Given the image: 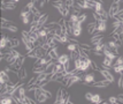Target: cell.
<instances>
[{
  "instance_id": "6da1fadb",
  "label": "cell",
  "mask_w": 123,
  "mask_h": 104,
  "mask_svg": "<svg viewBox=\"0 0 123 104\" xmlns=\"http://www.w3.org/2000/svg\"><path fill=\"white\" fill-rule=\"evenodd\" d=\"M98 22V26H97V30L94 31L93 35H98V34H101V33H105L107 30V24H106V21H97Z\"/></svg>"
},
{
  "instance_id": "7a4b0ae2",
  "label": "cell",
  "mask_w": 123,
  "mask_h": 104,
  "mask_svg": "<svg viewBox=\"0 0 123 104\" xmlns=\"http://www.w3.org/2000/svg\"><path fill=\"white\" fill-rule=\"evenodd\" d=\"M118 11H120V2H115L114 1L112 5H111V8H109V12H108L109 17H114L117 14Z\"/></svg>"
},
{
  "instance_id": "3957f363",
  "label": "cell",
  "mask_w": 123,
  "mask_h": 104,
  "mask_svg": "<svg viewBox=\"0 0 123 104\" xmlns=\"http://www.w3.org/2000/svg\"><path fill=\"white\" fill-rule=\"evenodd\" d=\"M99 72H100V74L102 76L105 77L106 80H108L109 82H114V75L111 73V71L105 69V68H99Z\"/></svg>"
},
{
  "instance_id": "277c9868",
  "label": "cell",
  "mask_w": 123,
  "mask_h": 104,
  "mask_svg": "<svg viewBox=\"0 0 123 104\" xmlns=\"http://www.w3.org/2000/svg\"><path fill=\"white\" fill-rule=\"evenodd\" d=\"M109 81L108 80H101V81H98V82H92V83H87V86H91V87H97V88H105L109 86Z\"/></svg>"
},
{
  "instance_id": "5b68a950",
  "label": "cell",
  "mask_w": 123,
  "mask_h": 104,
  "mask_svg": "<svg viewBox=\"0 0 123 104\" xmlns=\"http://www.w3.org/2000/svg\"><path fill=\"white\" fill-rule=\"evenodd\" d=\"M11 81V75L7 74V71H1L0 72V84Z\"/></svg>"
},
{
  "instance_id": "8992f818",
  "label": "cell",
  "mask_w": 123,
  "mask_h": 104,
  "mask_svg": "<svg viewBox=\"0 0 123 104\" xmlns=\"http://www.w3.org/2000/svg\"><path fill=\"white\" fill-rule=\"evenodd\" d=\"M47 55L53 59V60H56L58 61V58H59V55H58V48L56 46H53V48H51L49 51L47 52Z\"/></svg>"
},
{
  "instance_id": "52a82bcc",
  "label": "cell",
  "mask_w": 123,
  "mask_h": 104,
  "mask_svg": "<svg viewBox=\"0 0 123 104\" xmlns=\"http://www.w3.org/2000/svg\"><path fill=\"white\" fill-rule=\"evenodd\" d=\"M22 42H23V44L25 45V48H27L28 51H31V50H33L36 48V46H35V43H32L30 39L25 38V37H23V36H22Z\"/></svg>"
},
{
  "instance_id": "ba28073f",
  "label": "cell",
  "mask_w": 123,
  "mask_h": 104,
  "mask_svg": "<svg viewBox=\"0 0 123 104\" xmlns=\"http://www.w3.org/2000/svg\"><path fill=\"white\" fill-rule=\"evenodd\" d=\"M16 8V2H11V1H5L2 2V9L7 11V9H15Z\"/></svg>"
},
{
  "instance_id": "9c48e42d",
  "label": "cell",
  "mask_w": 123,
  "mask_h": 104,
  "mask_svg": "<svg viewBox=\"0 0 123 104\" xmlns=\"http://www.w3.org/2000/svg\"><path fill=\"white\" fill-rule=\"evenodd\" d=\"M102 39H104V36L101 34H98V35H93V37H91V43L93 45H97V44L101 43Z\"/></svg>"
},
{
  "instance_id": "30bf717a",
  "label": "cell",
  "mask_w": 123,
  "mask_h": 104,
  "mask_svg": "<svg viewBox=\"0 0 123 104\" xmlns=\"http://www.w3.org/2000/svg\"><path fill=\"white\" fill-rule=\"evenodd\" d=\"M97 26H98V22L94 21V22H91V23H89V26H87V33L93 35L94 31L97 30Z\"/></svg>"
},
{
  "instance_id": "8fae6325",
  "label": "cell",
  "mask_w": 123,
  "mask_h": 104,
  "mask_svg": "<svg viewBox=\"0 0 123 104\" xmlns=\"http://www.w3.org/2000/svg\"><path fill=\"white\" fill-rule=\"evenodd\" d=\"M20 45V39L17 38H9L8 37V48L12 49V48H16V46H18Z\"/></svg>"
},
{
  "instance_id": "7c38bea8",
  "label": "cell",
  "mask_w": 123,
  "mask_h": 104,
  "mask_svg": "<svg viewBox=\"0 0 123 104\" xmlns=\"http://www.w3.org/2000/svg\"><path fill=\"white\" fill-rule=\"evenodd\" d=\"M33 6H35V1H30L29 4H27V5H25V7L22 9L21 15L25 14V13H29V12H31V9H32V7H33Z\"/></svg>"
},
{
  "instance_id": "4fadbf2b",
  "label": "cell",
  "mask_w": 123,
  "mask_h": 104,
  "mask_svg": "<svg viewBox=\"0 0 123 104\" xmlns=\"http://www.w3.org/2000/svg\"><path fill=\"white\" fill-rule=\"evenodd\" d=\"M46 67H47V65L35 66L33 69H32V72H33V73H37V74H40V73H44V72L46 71Z\"/></svg>"
},
{
  "instance_id": "5bb4252c",
  "label": "cell",
  "mask_w": 123,
  "mask_h": 104,
  "mask_svg": "<svg viewBox=\"0 0 123 104\" xmlns=\"http://www.w3.org/2000/svg\"><path fill=\"white\" fill-rule=\"evenodd\" d=\"M0 48L4 50L6 48H8V36H5V35H2V37H1V41H0Z\"/></svg>"
},
{
  "instance_id": "9a60e30c",
  "label": "cell",
  "mask_w": 123,
  "mask_h": 104,
  "mask_svg": "<svg viewBox=\"0 0 123 104\" xmlns=\"http://www.w3.org/2000/svg\"><path fill=\"white\" fill-rule=\"evenodd\" d=\"M58 11L60 12V14H61L62 16L66 17L67 15H68V14H69V11H70V9H69V7H68L67 5H64V6H62V7H60Z\"/></svg>"
},
{
  "instance_id": "2e32d148",
  "label": "cell",
  "mask_w": 123,
  "mask_h": 104,
  "mask_svg": "<svg viewBox=\"0 0 123 104\" xmlns=\"http://www.w3.org/2000/svg\"><path fill=\"white\" fill-rule=\"evenodd\" d=\"M62 71H64L63 64H61V62H59V61H56V62H55V65H54L53 73H60V72H62Z\"/></svg>"
},
{
  "instance_id": "e0dca14e",
  "label": "cell",
  "mask_w": 123,
  "mask_h": 104,
  "mask_svg": "<svg viewBox=\"0 0 123 104\" xmlns=\"http://www.w3.org/2000/svg\"><path fill=\"white\" fill-rule=\"evenodd\" d=\"M84 81H85V83H84V84L94 82V74H93V73H90V74H86V75H84Z\"/></svg>"
},
{
  "instance_id": "ac0fdd59",
  "label": "cell",
  "mask_w": 123,
  "mask_h": 104,
  "mask_svg": "<svg viewBox=\"0 0 123 104\" xmlns=\"http://www.w3.org/2000/svg\"><path fill=\"white\" fill-rule=\"evenodd\" d=\"M17 76L20 77V80H24V79L28 76L27 69H25L24 67H21V68H20V71H18V73H17Z\"/></svg>"
},
{
  "instance_id": "d6986e66",
  "label": "cell",
  "mask_w": 123,
  "mask_h": 104,
  "mask_svg": "<svg viewBox=\"0 0 123 104\" xmlns=\"http://www.w3.org/2000/svg\"><path fill=\"white\" fill-rule=\"evenodd\" d=\"M97 13H98V14H100L102 21H107L108 19H109V14H108V12H106L104 8H102V9H100L99 12H97Z\"/></svg>"
},
{
  "instance_id": "ffe728a7",
  "label": "cell",
  "mask_w": 123,
  "mask_h": 104,
  "mask_svg": "<svg viewBox=\"0 0 123 104\" xmlns=\"http://www.w3.org/2000/svg\"><path fill=\"white\" fill-rule=\"evenodd\" d=\"M62 91H63V89L62 88H59L58 89V93H56V99H55V102L54 103H60L62 102Z\"/></svg>"
},
{
  "instance_id": "44dd1931",
  "label": "cell",
  "mask_w": 123,
  "mask_h": 104,
  "mask_svg": "<svg viewBox=\"0 0 123 104\" xmlns=\"http://www.w3.org/2000/svg\"><path fill=\"white\" fill-rule=\"evenodd\" d=\"M69 59H70V57L68 55H60L59 58H58V61L64 65L66 62H68V61H69Z\"/></svg>"
},
{
  "instance_id": "7402d4cb",
  "label": "cell",
  "mask_w": 123,
  "mask_h": 104,
  "mask_svg": "<svg viewBox=\"0 0 123 104\" xmlns=\"http://www.w3.org/2000/svg\"><path fill=\"white\" fill-rule=\"evenodd\" d=\"M47 98H48V97L43 93V90H42V94L38 96L37 98H36V102H38V103H44V102H45V101H46Z\"/></svg>"
},
{
  "instance_id": "603a6c76",
  "label": "cell",
  "mask_w": 123,
  "mask_h": 104,
  "mask_svg": "<svg viewBox=\"0 0 123 104\" xmlns=\"http://www.w3.org/2000/svg\"><path fill=\"white\" fill-rule=\"evenodd\" d=\"M101 97H100V96H99V95H94V94H93V95H92V98H91V101H90V102H92V103H96V104H99V103H101Z\"/></svg>"
},
{
  "instance_id": "cb8c5ba5",
  "label": "cell",
  "mask_w": 123,
  "mask_h": 104,
  "mask_svg": "<svg viewBox=\"0 0 123 104\" xmlns=\"http://www.w3.org/2000/svg\"><path fill=\"white\" fill-rule=\"evenodd\" d=\"M64 5H66V4H64L62 0H56V1H53V2H52V6L55 7L56 9H59L60 7H62V6H64Z\"/></svg>"
},
{
  "instance_id": "d4e9b609",
  "label": "cell",
  "mask_w": 123,
  "mask_h": 104,
  "mask_svg": "<svg viewBox=\"0 0 123 104\" xmlns=\"http://www.w3.org/2000/svg\"><path fill=\"white\" fill-rule=\"evenodd\" d=\"M11 103H13V97H12L11 95L8 96V97H2L1 98V104H11Z\"/></svg>"
},
{
  "instance_id": "484cf974",
  "label": "cell",
  "mask_w": 123,
  "mask_h": 104,
  "mask_svg": "<svg viewBox=\"0 0 123 104\" xmlns=\"http://www.w3.org/2000/svg\"><path fill=\"white\" fill-rule=\"evenodd\" d=\"M80 51H78V48H77V50H75V51H71V53H70V58L73 59V60H75V59H77V58H80Z\"/></svg>"
},
{
  "instance_id": "4316f807",
  "label": "cell",
  "mask_w": 123,
  "mask_h": 104,
  "mask_svg": "<svg viewBox=\"0 0 123 104\" xmlns=\"http://www.w3.org/2000/svg\"><path fill=\"white\" fill-rule=\"evenodd\" d=\"M8 52H9L11 55H13L14 57H16L17 59H18V58H21V57H22L21 53H20V52H17L16 50H14V48H12V49H9V51H8Z\"/></svg>"
},
{
  "instance_id": "83f0119b",
  "label": "cell",
  "mask_w": 123,
  "mask_h": 104,
  "mask_svg": "<svg viewBox=\"0 0 123 104\" xmlns=\"http://www.w3.org/2000/svg\"><path fill=\"white\" fill-rule=\"evenodd\" d=\"M80 34H82V27L74 28V29H73V35H74L75 37H78Z\"/></svg>"
},
{
  "instance_id": "f1b7e54d",
  "label": "cell",
  "mask_w": 123,
  "mask_h": 104,
  "mask_svg": "<svg viewBox=\"0 0 123 104\" xmlns=\"http://www.w3.org/2000/svg\"><path fill=\"white\" fill-rule=\"evenodd\" d=\"M77 48H78V46H77V44L69 43V44H68V46H67V50L71 52V51H75V50H77Z\"/></svg>"
},
{
  "instance_id": "f546056e",
  "label": "cell",
  "mask_w": 123,
  "mask_h": 104,
  "mask_svg": "<svg viewBox=\"0 0 123 104\" xmlns=\"http://www.w3.org/2000/svg\"><path fill=\"white\" fill-rule=\"evenodd\" d=\"M108 101H109V103H112V104H117V103H121L117 96H112V97H109V99H108Z\"/></svg>"
},
{
  "instance_id": "4dcf8cb0",
  "label": "cell",
  "mask_w": 123,
  "mask_h": 104,
  "mask_svg": "<svg viewBox=\"0 0 123 104\" xmlns=\"http://www.w3.org/2000/svg\"><path fill=\"white\" fill-rule=\"evenodd\" d=\"M82 49H85V50H89V51H92L93 50V48H92L91 45H89V44H85V43H80L78 44Z\"/></svg>"
},
{
  "instance_id": "1f68e13d",
  "label": "cell",
  "mask_w": 123,
  "mask_h": 104,
  "mask_svg": "<svg viewBox=\"0 0 123 104\" xmlns=\"http://www.w3.org/2000/svg\"><path fill=\"white\" fill-rule=\"evenodd\" d=\"M92 51H104V43H99L94 45V48Z\"/></svg>"
},
{
  "instance_id": "d6a6232c",
  "label": "cell",
  "mask_w": 123,
  "mask_h": 104,
  "mask_svg": "<svg viewBox=\"0 0 123 104\" xmlns=\"http://www.w3.org/2000/svg\"><path fill=\"white\" fill-rule=\"evenodd\" d=\"M6 29H8L9 31H12V33H17V27H16L15 24H12V26H8V27L6 28Z\"/></svg>"
},
{
  "instance_id": "836d02e7",
  "label": "cell",
  "mask_w": 123,
  "mask_h": 104,
  "mask_svg": "<svg viewBox=\"0 0 123 104\" xmlns=\"http://www.w3.org/2000/svg\"><path fill=\"white\" fill-rule=\"evenodd\" d=\"M86 19H87V15H86V14H82V15H80V16H78V21H80V23H83Z\"/></svg>"
},
{
  "instance_id": "e575fe53",
  "label": "cell",
  "mask_w": 123,
  "mask_h": 104,
  "mask_svg": "<svg viewBox=\"0 0 123 104\" xmlns=\"http://www.w3.org/2000/svg\"><path fill=\"white\" fill-rule=\"evenodd\" d=\"M78 14H73L71 16H70V22H76V21H78Z\"/></svg>"
},
{
  "instance_id": "d590c367",
  "label": "cell",
  "mask_w": 123,
  "mask_h": 104,
  "mask_svg": "<svg viewBox=\"0 0 123 104\" xmlns=\"http://www.w3.org/2000/svg\"><path fill=\"white\" fill-rule=\"evenodd\" d=\"M64 4L68 6V7H71V6L75 5V0H66V1H64Z\"/></svg>"
},
{
  "instance_id": "8d00e7d4",
  "label": "cell",
  "mask_w": 123,
  "mask_h": 104,
  "mask_svg": "<svg viewBox=\"0 0 123 104\" xmlns=\"http://www.w3.org/2000/svg\"><path fill=\"white\" fill-rule=\"evenodd\" d=\"M31 13L33 14V15H37V14H39L40 12L38 11V7H36V6H33V7H32V9H31Z\"/></svg>"
},
{
  "instance_id": "74e56055",
  "label": "cell",
  "mask_w": 123,
  "mask_h": 104,
  "mask_svg": "<svg viewBox=\"0 0 123 104\" xmlns=\"http://www.w3.org/2000/svg\"><path fill=\"white\" fill-rule=\"evenodd\" d=\"M90 67H91L92 69H94V71H99V67L97 66V64L94 62V61H91V65H90Z\"/></svg>"
},
{
  "instance_id": "f35d334b",
  "label": "cell",
  "mask_w": 123,
  "mask_h": 104,
  "mask_svg": "<svg viewBox=\"0 0 123 104\" xmlns=\"http://www.w3.org/2000/svg\"><path fill=\"white\" fill-rule=\"evenodd\" d=\"M93 17H94V20H96V21H100V20H101L100 14H98L97 12H94V13H93Z\"/></svg>"
},
{
  "instance_id": "ab89813d",
  "label": "cell",
  "mask_w": 123,
  "mask_h": 104,
  "mask_svg": "<svg viewBox=\"0 0 123 104\" xmlns=\"http://www.w3.org/2000/svg\"><path fill=\"white\" fill-rule=\"evenodd\" d=\"M22 36L29 39V36H30V31H25V30H22Z\"/></svg>"
},
{
  "instance_id": "60d3db41",
  "label": "cell",
  "mask_w": 123,
  "mask_h": 104,
  "mask_svg": "<svg viewBox=\"0 0 123 104\" xmlns=\"http://www.w3.org/2000/svg\"><path fill=\"white\" fill-rule=\"evenodd\" d=\"M118 87L120 88L123 87V74H121V76L118 79Z\"/></svg>"
},
{
  "instance_id": "b9f144b4",
  "label": "cell",
  "mask_w": 123,
  "mask_h": 104,
  "mask_svg": "<svg viewBox=\"0 0 123 104\" xmlns=\"http://www.w3.org/2000/svg\"><path fill=\"white\" fill-rule=\"evenodd\" d=\"M42 90H43V93L45 94V95H46V96H47L48 98H51V97H52V94L49 93V91H48V90H45V89H43V88H42Z\"/></svg>"
},
{
  "instance_id": "7bdbcfd3",
  "label": "cell",
  "mask_w": 123,
  "mask_h": 104,
  "mask_svg": "<svg viewBox=\"0 0 123 104\" xmlns=\"http://www.w3.org/2000/svg\"><path fill=\"white\" fill-rule=\"evenodd\" d=\"M92 95H93V94H92V93H86V95H85V98L87 99V101H91V98H92Z\"/></svg>"
},
{
  "instance_id": "ee69618b",
  "label": "cell",
  "mask_w": 123,
  "mask_h": 104,
  "mask_svg": "<svg viewBox=\"0 0 123 104\" xmlns=\"http://www.w3.org/2000/svg\"><path fill=\"white\" fill-rule=\"evenodd\" d=\"M25 99H27V103H29V104H31V103H37V102H35L32 98H30V97H25Z\"/></svg>"
},
{
  "instance_id": "f6af8a7d",
  "label": "cell",
  "mask_w": 123,
  "mask_h": 104,
  "mask_svg": "<svg viewBox=\"0 0 123 104\" xmlns=\"http://www.w3.org/2000/svg\"><path fill=\"white\" fill-rule=\"evenodd\" d=\"M46 2H47L46 0H40V1H39V7H40V8H42V7H44V5H45Z\"/></svg>"
},
{
  "instance_id": "bcb514c9",
  "label": "cell",
  "mask_w": 123,
  "mask_h": 104,
  "mask_svg": "<svg viewBox=\"0 0 123 104\" xmlns=\"http://www.w3.org/2000/svg\"><path fill=\"white\" fill-rule=\"evenodd\" d=\"M117 97H118V99H120V102L122 103V102H123V94H120Z\"/></svg>"
},
{
  "instance_id": "7dc6e473",
  "label": "cell",
  "mask_w": 123,
  "mask_h": 104,
  "mask_svg": "<svg viewBox=\"0 0 123 104\" xmlns=\"http://www.w3.org/2000/svg\"><path fill=\"white\" fill-rule=\"evenodd\" d=\"M7 1H11V2H16V4L18 2V0H7Z\"/></svg>"
},
{
  "instance_id": "c3c4849f",
  "label": "cell",
  "mask_w": 123,
  "mask_h": 104,
  "mask_svg": "<svg viewBox=\"0 0 123 104\" xmlns=\"http://www.w3.org/2000/svg\"><path fill=\"white\" fill-rule=\"evenodd\" d=\"M121 33L123 34V26H122V27H121ZM121 33H120V34H121Z\"/></svg>"
},
{
  "instance_id": "681fc988",
  "label": "cell",
  "mask_w": 123,
  "mask_h": 104,
  "mask_svg": "<svg viewBox=\"0 0 123 104\" xmlns=\"http://www.w3.org/2000/svg\"><path fill=\"white\" fill-rule=\"evenodd\" d=\"M32 1H35V2H37V1H39V0H32Z\"/></svg>"
},
{
  "instance_id": "f907efd6",
  "label": "cell",
  "mask_w": 123,
  "mask_h": 104,
  "mask_svg": "<svg viewBox=\"0 0 123 104\" xmlns=\"http://www.w3.org/2000/svg\"><path fill=\"white\" fill-rule=\"evenodd\" d=\"M121 2H123V0H121Z\"/></svg>"
}]
</instances>
